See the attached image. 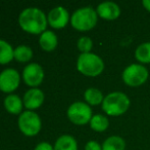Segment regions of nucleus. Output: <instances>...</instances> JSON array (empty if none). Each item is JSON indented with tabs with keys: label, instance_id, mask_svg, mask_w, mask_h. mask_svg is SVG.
Returning <instances> with one entry per match:
<instances>
[{
	"label": "nucleus",
	"instance_id": "obj_19",
	"mask_svg": "<svg viewBox=\"0 0 150 150\" xmlns=\"http://www.w3.org/2000/svg\"><path fill=\"white\" fill-rule=\"evenodd\" d=\"M102 150H126V142L120 136H110L104 140Z\"/></svg>",
	"mask_w": 150,
	"mask_h": 150
},
{
	"label": "nucleus",
	"instance_id": "obj_14",
	"mask_svg": "<svg viewBox=\"0 0 150 150\" xmlns=\"http://www.w3.org/2000/svg\"><path fill=\"white\" fill-rule=\"evenodd\" d=\"M23 101L18 95L10 94L4 99V107L9 113L20 114L23 109Z\"/></svg>",
	"mask_w": 150,
	"mask_h": 150
},
{
	"label": "nucleus",
	"instance_id": "obj_10",
	"mask_svg": "<svg viewBox=\"0 0 150 150\" xmlns=\"http://www.w3.org/2000/svg\"><path fill=\"white\" fill-rule=\"evenodd\" d=\"M48 24L55 29L64 28L71 20L69 14L63 6H56L52 8L47 16Z\"/></svg>",
	"mask_w": 150,
	"mask_h": 150
},
{
	"label": "nucleus",
	"instance_id": "obj_4",
	"mask_svg": "<svg viewBox=\"0 0 150 150\" xmlns=\"http://www.w3.org/2000/svg\"><path fill=\"white\" fill-rule=\"evenodd\" d=\"M98 18L96 9L85 6L74 11L71 17V24L78 31H89L96 26Z\"/></svg>",
	"mask_w": 150,
	"mask_h": 150
},
{
	"label": "nucleus",
	"instance_id": "obj_7",
	"mask_svg": "<svg viewBox=\"0 0 150 150\" xmlns=\"http://www.w3.org/2000/svg\"><path fill=\"white\" fill-rule=\"evenodd\" d=\"M18 123L21 132L26 136H35L41 130V119L32 110L23 111L18 116Z\"/></svg>",
	"mask_w": 150,
	"mask_h": 150
},
{
	"label": "nucleus",
	"instance_id": "obj_13",
	"mask_svg": "<svg viewBox=\"0 0 150 150\" xmlns=\"http://www.w3.org/2000/svg\"><path fill=\"white\" fill-rule=\"evenodd\" d=\"M58 39L54 32L50 30H46L40 35L39 44L46 52H52L57 46Z\"/></svg>",
	"mask_w": 150,
	"mask_h": 150
},
{
	"label": "nucleus",
	"instance_id": "obj_20",
	"mask_svg": "<svg viewBox=\"0 0 150 150\" xmlns=\"http://www.w3.org/2000/svg\"><path fill=\"white\" fill-rule=\"evenodd\" d=\"M14 50L7 41L0 39V64H6L13 59Z\"/></svg>",
	"mask_w": 150,
	"mask_h": 150
},
{
	"label": "nucleus",
	"instance_id": "obj_6",
	"mask_svg": "<svg viewBox=\"0 0 150 150\" xmlns=\"http://www.w3.org/2000/svg\"><path fill=\"white\" fill-rule=\"evenodd\" d=\"M67 117L77 126H84L90 122L92 118V109L87 103L78 101L69 105L67 111Z\"/></svg>",
	"mask_w": 150,
	"mask_h": 150
},
{
	"label": "nucleus",
	"instance_id": "obj_21",
	"mask_svg": "<svg viewBox=\"0 0 150 150\" xmlns=\"http://www.w3.org/2000/svg\"><path fill=\"white\" fill-rule=\"evenodd\" d=\"M32 57H33V50L30 46L22 44L14 48L13 58L18 62H28L32 59Z\"/></svg>",
	"mask_w": 150,
	"mask_h": 150
},
{
	"label": "nucleus",
	"instance_id": "obj_24",
	"mask_svg": "<svg viewBox=\"0 0 150 150\" xmlns=\"http://www.w3.org/2000/svg\"><path fill=\"white\" fill-rule=\"evenodd\" d=\"M34 150H54L53 146H51V144L47 142H41L35 147Z\"/></svg>",
	"mask_w": 150,
	"mask_h": 150
},
{
	"label": "nucleus",
	"instance_id": "obj_8",
	"mask_svg": "<svg viewBox=\"0 0 150 150\" xmlns=\"http://www.w3.org/2000/svg\"><path fill=\"white\" fill-rule=\"evenodd\" d=\"M21 76L18 70L6 68L0 73V90L3 93H11L20 84Z\"/></svg>",
	"mask_w": 150,
	"mask_h": 150
},
{
	"label": "nucleus",
	"instance_id": "obj_23",
	"mask_svg": "<svg viewBox=\"0 0 150 150\" xmlns=\"http://www.w3.org/2000/svg\"><path fill=\"white\" fill-rule=\"evenodd\" d=\"M85 150H102V145L99 144L97 141H88L85 145Z\"/></svg>",
	"mask_w": 150,
	"mask_h": 150
},
{
	"label": "nucleus",
	"instance_id": "obj_2",
	"mask_svg": "<svg viewBox=\"0 0 150 150\" xmlns=\"http://www.w3.org/2000/svg\"><path fill=\"white\" fill-rule=\"evenodd\" d=\"M131 101L125 93L112 92L104 97L101 107L108 116H120L130 108Z\"/></svg>",
	"mask_w": 150,
	"mask_h": 150
},
{
	"label": "nucleus",
	"instance_id": "obj_16",
	"mask_svg": "<svg viewBox=\"0 0 150 150\" xmlns=\"http://www.w3.org/2000/svg\"><path fill=\"white\" fill-rule=\"evenodd\" d=\"M84 99L89 106H97L102 104L104 97L100 90L96 88H89L84 93Z\"/></svg>",
	"mask_w": 150,
	"mask_h": 150
},
{
	"label": "nucleus",
	"instance_id": "obj_3",
	"mask_svg": "<svg viewBox=\"0 0 150 150\" xmlns=\"http://www.w3.org/2000/svg\"><path fill=\"white\" fill-rule=\"evenodd\" d=\"M104 62L96 54H81L77 60V69L80 73L88 77H96L104 70Z\"/></svg>",
	"mask_w": 150,
	"mask_h": 150
},
{
	"label": "nucleus",
	"instance_id": "obj_18",
	"mask_svg": "<svg viewBox=\"0 0 150 150\" xmlns=\"http://www.w3.org/2000/svg\"><path fill=\"white\" fill-rule=\"evenodd\" d=\"M135 58L139 64H150V41L141 43L135 50Z\"/></svg>",
	"mask_w": 150,
	"mask_h": 150
},
{
	"label": "nucleus",
	"instance_id": "obj_5",
	"mask_svg": "<svg viewBox=\"0 0 150 150\" xmlns=\"http://www.w3.org/2000/svg\"><path fill=\"white\" fill-rule=\"evenodd\" d=\"M149 77V71L142 64H131L122 73L124 83L131 88H138L144 84Z\"/></svg>",
	"mask_w": 150,
	"mask_h": 150
},
{
	"label": "nucleus",
	"instance_id": "obj_11",
	"mask_svg": "<svg viewBox=\"0 0 150 150\" xmlns=\"http://www.w3.org/2000/svg\"><path fill=\"white\" fill-rule=\"evenodd\" d=\"M96 12L99 18L105 21H115L120 18V7L119 4L112 1L101 2L96 7Z\"/></svg>",
	"mask_w": 150,
	"mask_h": 150
},
{
	"label": "nucleus",
	"instance_id": "obj_15",
	"mask_svg": "<svg viewBox=\"0 0 150 150\" xmlns=\"http://www.w3.org/2000/svg\"><path fill=\"white\" fill-rule=\"evenodd\" d=\"M54 150H78L77 140L71 135H62L55 141Z\"/></svg>",
	"mask_w": 150,
	"mask_h": 150
},
{
	"label": "nucleus",
	"instance_id": "obj_22",
	"mask_svg": "<svg viewBox=\"0 0 150 150\" xmlns=\"http://www.w3.org/2000/svg\"><path fill=\"white\" fill-rule=\"evenodd\" d=\"M77 46L81 54H88V52H91V50L93 47V41L90 37L82 36L78 39Z\"/></svg>",
	"mask_w": 150,
	"mask_h": 150
},
{
	"label": "nucleus",
	"instance_id": "obj_25",
	"mask_svg": "<svg viewBox=\"0 0 150 150\" xmlns=\"http://www.w3.org/2000/svg\"><path fill=\"white\" fill-rule=\"evenodd\" d=\"M142 5L144 6V8L147 10V11L150 12V0H143Z\"/></svg>",
	"mask_w": 150,
	"mask_h": 150
},
{
	"label": "nucleus",
	"instance_id": "obj_9",
	"mask_svg": "<svg viewBox=\"0 0 150 150\" xmlns=\"http://www.w3.org/2000/svg\"><path fill=\"white\" fill-rule=\"evenodd\" d=\"M23 78L28 85H39L44 78L43 68L38 63H30L27 66H25L24 70H23Z\"/></svg>",
	"mask_w": 150,
	"mask_h": 150
},
{
	"label": "nucleus",
	"instance_id": "obj_17",
	"mask_svg": "<svg viewBox=\"0 0 150 150\" xmlns=\"http://www.w3.org/2000/svg\"><path fill=\"white\" fill-rule=\"evenodd\" d=\"M89 124H90V128L93 131L98 133H102L105 132L108 128L109 120L108 117L103 115V114H95V115L92 116Z\"/></svg>",
	"mask_w": 150,
	"mask_h": 150
},
{
	"label": "nucleus",
	"instance_id": "obj_1",
	"mask_svg": "<svg viewBox=\"0 0 150 150\" xmlns=\"http://www.w3.org/2000/svg\"><path fill=\"white\" fill-rule=\"evenodd\" d=\"M47 17L37 7L25 8L18 16V24L23 30L32 34H39L46 31Z\"/></svg>",
	"mask_w": 150,
	"mask_h": 150
},
{
	"label": "nucleus",
	"instance_id": "obj_12",
	"mask_svg": "<svg viewBox=\"0 0 150 150\" xmlns=\"http://www.w3.org/2000/svg\"><path fill=\"white\" fill-rule=\"evenodd\" d=\"M44 101V93L39 88H30L24 95L23 102L28 110H32L36 108H39Z\"/></svg>",
	"mask_w": 150,
	"mask_h": 150
}]
</instances>
